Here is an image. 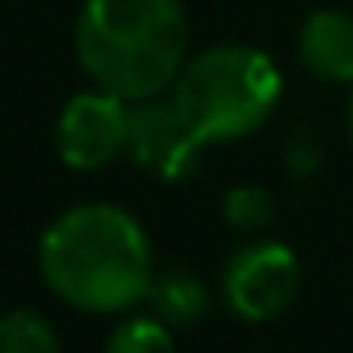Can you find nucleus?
Returning <instances> with one entry per match:
<instances>
[{"mask_svg":"<svg viewBox=\"0 0 353 353\" xmlns=\"http://www.w3.org/2000/svg\"><path fill=\"white\" fill-rule=\"evenodd\" d=\"M128 132H132V103L103 87H90L62 103L54 123V148L66 169L94 173L128 152Z\"/></svg>","mask_w":353,"mask_h":353,"instance_id":"obj_5","label":"nucleus"},{"mask_svg":"<svg viewBox=\"0 0 353 353\" xmlns=\"http://www.w3.org/2000/svg\"><path fill=\"white\" fill-rule=\"evenodd\" d=\"M222 218L234 234H259L275 222V197L267 185H230L222 197Z\"/></svg>","mask_w":353,"mask_h":353,"instance_id":"obj_10","label":"nucleus"},{"mask_svg":"<svg viewBox=\"0 0 353 353\" xmlns=\"http://www.w3.org/2000/svg\"><path fill=\"white\" fill-rule=\"evenodd\" d=\"M345 136L353 144V83H350V94H345Z\"/></svg>","mask_w":353,"mask_h":353,"instance_id":"obj_13","label":"nucleus"},{"mask_svg":"<svg viewBox=\"0 0 353 353\" xmlns=\"http://www.w3.org/2000/svg\"><path fill=\"white\" fill-rule=\"evenodd\" d=\"M103 353H176V341H173V325H165L157 312L152 316H123Z\"/></svg>","mask_w":353,"mask_h":353,"instance_id":"obj_11","label":"nucleus"},{"mask_svg":"<svg viewBox=\"0 0 353 353\" xmlns=\"http://www.w3.org/2000/svg\"><path fill=\"white\" fill-rule=\"evenodd\" d=\"M325 165V148H321V136L316 132H296L283 148V169L292 181H312Z\"/></svg>","mask_w":353,"mask_h":353,"instance_id":"obj_12","label":"nucleus"},{"mask_svg":"<svg viewBox=\"0 0 353 353\" xmlns=\"http://www.w3.org/2000/svg\"><path fill=\"white\" fill-rule=\"evenodd\" d=\"M201 148H205V136L189 123V115L176 107L173 94L132 103L128 157L144 173H152L157 181H185L197 169Z\"/></svg>","mask_w":353,"mask_h":353,"instance_id":"obj_6","label":"nucleus"},{"mask_svg":"<svg viewBox=\"0 0 353 353\" xmlns=\"http://www.w3.org/2000/svg\"><path fill=\"white\" fill-rule=\"evenodd\" d=\"M0 353H62L54 325L33 308L0 312Z\"/></svg>","mask_w":353,"mask_h":353,"instance_id":"obj_9","label":"nucleus"},{"mask_svg":"<svg viewBox=\"0 0 353 353\" xmlns=\"http://www.w3.org/2000/svg\"><path fill=\"white\" fill-rule=\"evenodd\" d=\"M169 94L205 136V144H218L263 128L283 94V74L263 50L222 41L189 54Z\"/></svg>","mask_w":353,"mask_h":353,"instance_id":"obj_3","label":"nucleus"},{"mask_svg":"<svg viewBox=\"0 0 353 353\" xmlns=\"http://www.w3.org/2000/svg\"><path fill=\"white\" fill-rule=\"evenodd\" d=\"M300 259L288 243H275V239H255V243H243L226 267H222V304L247 321V325H267L275 316H283L296 296H300Z\"/></svg>","mask_w":353,"mask_h":353,"instance_id":"obj_4","label":"nucleus"},{"mask_svg":"<svg viewBox=\"0 0 353 353\" xmlns=\"http://www.w3.org/2000/svg\"><path fill=\"white\" fill-rule=\"evenodd\" d=\"M74 58L90 79L128 103L176 87L189 62V25L181 0H87L74 21Z\"/></svg>","mask_w":353,"mask_h":353,"instance_id":"obj_2","label":"nucleus"},{"mask_svg":"<svg viewBox=\"0 0 353 353\" xmlns=\"http://www.w3.org/2000/svg\"><path fill=\"white\" fill-rule=\"evenodd\" d=\"M37 271L62 304L90 316L136 308L157 279L148 230L111 201L62 210L37 239Z\"/></svg>","mask_w":353,"mask_h":353,"instance_id":"obj_1","label":"nucleus"},{"mask_svg":"<svg viewBox=\"0 0 353 353\" xmlns=\"http://www.w3.org/2000/svg\"><path fill=\"white\" fill-rule=\"evenodd\" d=\"M148 304L165 325L189 329L210 312V288L201 283L193 267H169V271H157L148 288Z\"/></svg>","mask_w":353,"mask_h":353,"instance_id":"obj_8","label":"nucleus"},{"mask_svg":"<svg viewBox=\"0 0 353 353\" xmlns=\"http://www.w3.org/2000/svg\"><path fill=\"white\" fill-rule=\"evenodd\" d=\"M300 62L312 79L350 87L353 83V17L341 8H316L300 25Z\"/></svg>","mask_w":353,"mask_h":353,"instance_id":"obj_7","label":"nucleus"}]
</instances>
